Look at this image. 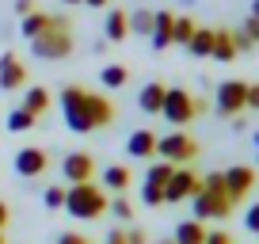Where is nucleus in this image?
Listing matches in <instances>:
<instances>
[{"label":"nucleus","mask_w":259,"mask_h":244,"mask_svg":"<svg viewBox=\"0 0 259 244\" xmlns=\"http://www.w3.org/2000/svg\"><path fill=\"white\" fill-rule=\"evenodd\" d=\"M61 114L73 134H92V130H103V126L114 122V103L107 96L80 88V84H69L61 92Z\"/></svg>","instance_id":"f257e3e1"},{"label":"nucleus","mask_w":259,"mask_h":244,"mask_svg":"<svg viewBox=\"0 0 259 244\" xmlns=\"http://www.w3.org/2000/svg\"><path fill=\"white\" fill-rule=\"evenodd\" d=\"M107 191L96 187V179H88V183H73V187L65 191V214L76 221H96L107 214Z\"/></svg>","instance_id":"f03ea898"},{"label":"nucleus","mask_w":259,"mask_h":244,"mask_svg":"<svg viewBox=\"0 0 259 244\" xmlns=\"http://www.w3.org/2000/svg\"><path fill=\"white\" fill-rule=\"evenodd\" d=\"M31 54L38 57V61H65V57L73 54V34H69V23L57 16L54 23L38 34V38H31Z\"/></svg>","instance_id":"7ed1b4c3"},{"label":"nucleus","mask_w":259,"mask_h":244,"mask_svg":"<svg viewBox=\"0 0 259 244\" xmlns=\"http://www.w3.org/2000/svg\"><path fill=\"white\" fill-rule=\"evenodd\" d=\"M156 156L176 164V168H183V164H191L194 156H198V141H194L191 134H183V130H171V134H164V138H156Z\"/></svg>","instance_id":"20e7f679"},{"label":"nucleus","mask_w":259,"mask_h":244,"mask_svg":"<svg viewBox=\"0 0 259 244\" xmlns=\"http://www.w3.org/2000/svg\"><path fill=\"white\" fill-rule=\"evenodd\" d=\"M198 111H202V103H198V99H194L187 88H168V92H164L160 114L171 122V126H176V130H179V126H187V122H191Z\"/></svg>","instance_id":"39448f33"},{"label":"nucleus","mask_w":259,"mask_h":244,"mask_svg":"<svg viewBox=\"0 0 259 244\" xmlns=\"http://www.w3.org/2000/svg\"><path fill=\"white\" fill-rule=\"evenodd\" d=\"M213 107H218L221 118H236V114L248 111V84L244 80H221L218 96H213Z\"/></svg>","instance_id":"423d86ee"},{"label":"nucleus","mask_w":259,"mask_h":244,"mask_svg":"<svg viewBox=\"0 0 259 244\" xmlns=\"http://www.w3.org/2000/svg\"><path fill=\"white\" fill-rule=\"evenodd\" d=\"M198 191H202V176L191 172V164H183V168H176L171 179L164 183V202H187V198H194Z\"/></svg>","instance_id":"0eeeda50"},{"label":"nucleus","mask_w":259,"mask_h":244,"mask_svg":"<svg viewBox=\"0 0 259 244\" xmlns=\"http://www.w3.org/2000/svg\"><path fill=\"white\" fill-rule=\"evenodd\" d=\"M191 210L198 221H221L229 218V210H233V202H229L225 195H210V191H198V195L191 198Z\"/></svg>","instance_id":"6e6552de"},{"label":"nucleus","mask_w":259,"mask_h":244,"mask_svg":"<svg viewBox=\"0 0 259 244\" xmlns=\"http://www.w3.org/2000/svg\"><path fill=\"white\" fill-rule=\"evenodd\" d=\"M61 176H65L69 187H73V183H88V179H96V156H92V153H69L61 160Z\"/></svg>","instance_id":"1a4fd4ad"},{"label":"nucleus","mask_w":259,"mask_h":244,"mask_svg":"<svg viewBox=\"0 0 259 244\" xmlns=\"http://www.w3.org/2000/svg\"><path fill=\"white\" fill-rule=\"evenodd\" d=\"M251 187H255V168H251V164H233V168L225 172V195H229V202L248 198Z\"/></svg>","instance_id":"9d476101"},{"label":"nucleus","mask_w":259,"mask_h":244,"mask_svg":"<svg viewBox=\"0 0 259 244\" xmlns=\"http://www.w3.org/2000/svg\"><path fill=\"white\" fill-rule=\"evenodd\" d=\"M46 168H50V153H46V149L27 145V149H19V153H16V172L23 179H38Z\"/></svg>","instance_id":"9b49d317"},{"label":"nucleus","mask_w":259,"mask_h":244,"mask_svg":"<svg viewBox=\"0 0 259 244\" xmlns=\"http://www.w3.org/2000/svg\"><path fill=\"white\" fill-rule=\"evenodd\" d=\"M0 88L4 92H19V88H27V69H23V61H19L16 54H0Z\"/></svg>","instance_id":"f8f14e48"},{"label":"nucleus","mask_w":259,"mask_h":244,"mask_svg":"<svg viewBox=\"0 0 259 244\" xmlns=\"http://www.w3.org/2000/svg\"><path fill=\"white\" fill-rule=\"evenodd\" d=\"M126 156H134V160H153L156 156V134L153 130H134L126 138Z\"/></svg>","instance_id":"ddd939ff"},{"label":"nucleus","mask_w":259,"mask_h":244,"mask_svg":"<svg viewBox=\"0 0 259 244\" xmlns=\"http://www.w3.org/2000/svg\"><path fill=\"white\" fill-rule=\"evenodd\" d=\"M171 23H176V16L171 12H156V19H153V34H149V46L160 54V50H168L171 46Z\"/></svg>","instance_id":"4468645a"},{"label":"nucleus","mask_w":259,"mask_h":244,"mask_svg":"<svg viewBox=\"0 0 259 244\" xmlns=\"http://www.w3.org/2000/svg\"><path fill=\"white\" fill-rule=\"evenodd\" d=\"M99 179H103L107 195H126V191H130V168H126V164H111V168H103Z\"/></svg>","instance_id":"2eb2a0df"},{"label":"nucleus","mask_w":259,"mask_h":244,"mask_svg":"<svg viewBox=\"0 0 259 244\" xmlns=\"http://www.w3.org/2000/svg\"><path fill=\"white\" fill-rule=\"evenodd\" d=\"M164 92H168V84L149 80L145 88L138 92V107H141L145 114H160V107H164Z\"/></svg>","instance_id":"dca6fc26"},{"label":"nucleus","mask_w":259,"mask_h":244,"mask_svg":"<svg viewBox=\"0 0 259 244\" xmlns=\"http://www.w3.org/2000/svg\"><path fill=\"white\" fill-rule=\"evenodd\" d=\"M126 34H130L126 8H111V12H107V23H103V38L107 42H126Z\"/></svg>","instance_id":"f3484780"},{"label":"nucleus","mask_w":259,"mask_h":244,"mask_svg":"<svg viewBox=\"0 0 259 244\" xmlns=\"http://www.w3.org/2000/svg\"><path fill=\"white\" fill-rule=\"evenodd\" d=\"M210 57H218V61H236V57H240V50H236V31H213Z\"/></svg>","instance_id":"a211bd4d"},{"label":"nucleus","mask_w":259,"mask_h":244,"mask_svg":"<svg viewBox=\"0 0 259 244\" xmlns=\"http://www.w3.org/2000/svg\"><path fill=\"white\" fill-rule=\"evenodd\" d=\"M171 240H176V244H202V240H206V225H202L198 218L179 221L176 233H171Z\"/></svg>","instance_id":"6ab92c4d"},{"label":"nucleus","mask_w":259,"mask_h":244,"mask_svg":"<svg viewBox=\"0 0 259 244\" xmlns=\"http://www.w3.org/2000/svg\"><path fill=\"white\" fill-rule=\"evenodd\" d=\"M50 103H54V96H50L42 84H34V88H27V96H23V111H31L34 118H42V114L50 111Z\"/></svg>","instance_id":"aec40b11"},{"label":"nucleus","mask_w":259,"mask_h":244,"mask_svg":"<svg viewBox=\"0 0 259 244\" xmlns=\"http://www.w3.org/2000/svg\"><path fill=\"white\" fill-rule=\"evenodd\" d=\"M57 16H46V12H31V16H23V23H19V31H23V38L31 42V38H38L42 31H46L50 23H54Z\"/></svg>","instance_id":"412c9836"},{"label":"nucleus","mask_w":259,"mask_h":244,"mask_svg":"<svg viewBox=\"0 0 259 244\" xmlns=\"http://www.w3.org/2000/svg\"><path fill=\"white\" fill-rule=\"evenodd\" d=\"M99 84H103V88H126L130 84V69L126 65H118V61H114V65H103L99 69Z\"/></svg>","instance_id":"4be33fe9"},{"label":"nucleus","mask_w":259,"mask_h":244,"mask_svg":"<svg viewBox=\"0 0 259 244\" xmlns=\"http://www.w3.org/2000/svg\"><path fill=\"white\" fill-rule=\"evenodd\" d=\"M210 50H213V31H210V27H198L194 38L187 42V54H191V57H210Z\"/></svg>","instance_id":"5701e85b"},{"label":"nucleus","mask_w":259,"mask_h":244,"mask_svg":"<svg viewBox=\"0 0 259 244\" xmlns=\"http://www.w3.org/2000/svg\"><path fill=\"white\" fill-rule=\"evenodd\" d=\"M153 19H156L153 8H138L134 16H130V34H141V38H149V34H153Z\"/></svg>","instance_id":"b1692460"},{"label":"nucleus","mask_w":259,"mask_h":244,"mask_svg":"<svg viewBox=\"0 0 259 244\" xmlns=\"http://www.w3.org/2000/svg\"><path fill=\"white\" fill-rule=\"evenodd\" d=\"M34 114L31 111H23V107H16V111L8 114V118H4V126H8V134H27V130H34Z\"/></svg>","instance_id":"393cba45"},{"label":"nucleus","mask_w":259,"mask_h":244,"mask_svg":"<svg viewBox=\"0 0 259 244\" xmlns=\"http://www.w3.org/2000/svg\"><path fill=\"white\" fill-rule=\"evenodd\" d=\"M194 31H198V23H194L191 16H176V23H171V42L187 46V42L194 38Z\"/></svg>","instance_id":"a878e982"},{"label":"nucleus","mask_w":259,"mask_h":244,"mask_svg":"<svg viewBox=\"0 0 259 244\" xmlns=\"http://www.w3.org/2000/svg\"><path fill=\"white\" fill-rule=\"evenodd\" d=\"M171 172H176V164H168V160H156V164H149V172H145V183H153V187H164L171 179Z\"/></svg>","instance_id":"bb28decb"},{"label":"nucleus","mask_w":259,"mask_h":244,"mask_svg":"<svg viewBox=\"0 0 259 244\" xmlns=\"http://www.w3.org/2000/svg\"><path fill=\"white\" fill-rule=\"evenodd\" d=\"M107 210H111L118 221H134V202H130L126 195H114L111 202H107Z\"/></svg>","instance_id":"cd10ccee"},{"label":"nucleus","mask_w":259,"mask_h":244,"mask_svg":"<svg viewBox=\"0 0 259 244\" xmlns=\"http://www.w3.org/2000/svg\"><path fill=\"white\" fill-rule=\"evenodd\" d=\"M202 191H210V195H225V172H210V176H202Z\"/></svg>","instance_id":"c85d7f7f"},{"label":"nucleus","mask_w":259,"mask_h":244,"mask_svg":"<svg viewBox=\"0 0 259 244\" xmlns=\"http://www.w3.org/2000/svg\"><path fill=\"white\" fill-rule=\"evenodd\" d=\"M42 202H46V210H65V187H46Z\"/></svg>","instance_id":"c756f323"},{"label":"nucleus","mask_w":259,"mask_h":244,"mask_svg":"<svg viewBox=\"0 0 259 244\" xmlns=\"http://www.w3.org/2000/svg\"><path fill=\"white\" fill-rule=\"evenodd\" d=\"M141 202H145V206H164V187L141 183Z\"/></svg>","instance_id":"7c9ffc66"},{"label":"nucleus","mask_w":259,"mask_h":244,"mask_svg":"<svg viewBox=\"0 0 259 244\" xmlns=\"http://www.w3.org/2000/svg\"><path fill=\"white\" fill-rule=\"evenodd\" d=\"M244 229H248V233H259V202L248 206V214H244Z\"/></svg>","instance_id":"2f4dec72"},{"label":"nucleus","mask_w":259,"mask_h":244,"mask_svg":"<svg viewBox=\"0 0 259 244\" xmlns=\"http://www.w3.org/2000/svg\"><path fill=\"white\" fill-rule=\"evenodd\" d=\"M202 244H233V236H229V233H221V229H213V233L206 229V240H202Z\"/></svg>","instance_id":"473e14b6"},{"label":"nucleus","mask_w":259,"mask_h":244,"mask_svg":"<svg viewBox=\"0 0 259 244\" xmlns=\"http://www.w3.org/2000/svg\"><path fill=\"white\" fill-rule=\"evenodd\" d=\"M126 244H149L145 229H130V233H126Z\"/></svg>","instance_id":"72a5a7b5"},{"label":"nucleus","mask_w":259,"mask_h":244,"mask_svg":"<svg viewBox=\"0 0 259 244\" xmlns=\"http://www.w3.org/2000/svg\"><path fill=\"white\" fill-rule=\"evenodd\" d=\"M248 111H259V84H248Z\"/></svg>","instance_id":"f704fd0d"},{"label":"nucleus","mask_w":259,"mask_h":244,"mask_svg":"<svg viewBox=\"0 0 259 244\" xmlns=\"http://www.w3.org/2000/svg\"><path fill=\"white\" fill-rule=\"evenodd\" d=\"M16 12L19 16H31V12H38V4L34 0H16Z\"/></svg>","instance_id":"c9c22d12"},{"label":"nucleus","mask_w":259,"mask_h":244,"mask_svg":"<svg viewBox=\"0 0 259 244\" xmlns=\"http://www.w3.org/2000/svg\"><path fill=\"white\" fill-rule=\"evenodd\" d=\"M103 244H126V229H111Z\"/></svg>","instance_id":"e433bc0d"},{"label":"nucleus","mask_w":259,"mask_h":244,"mask_svg":"<svg viewBox=\"0 0 259 244\" xmlns=\"http://www.w3.org/2000/svg\"><path fill=\"white\" fill-rule=\"evenodd\" d=\"M57 244H88V240H84L80 233H61V236H57Z\"/></svg>","instance_id":"4c0bfd02"},{"label":"nucleus","mask_w":259,"mask_h":244,"mask_svg":"<svg viewBox=\"0 0 259 244\" xmlns=\"http://www.w3.org/2000/svg\"><path fill=\"white\" fill-rule=\"evenodd\" d=\"M8 221H12V210H8V202H0V233L8 229Z\"/></svg>","instance_id":"58836bf2"},{"label":"nucleus","mask_w":259,"mask_h":244,"mask_svg":"<svg viewBox=\"0 0 259 244\" xmlns=\"http://www.w3.org/2000/svg\"><path fill=\"white\" fill-rule=\"evenodd\" d=\"M84 4H88V8H107L111 0H84Z\"/></svg>","instance_id":"ea45409f"},{"label":"nucleus","mask_w":259,"mask_h":244,"mask_svg":"<svg viewBox=\"0 0 259 244\" xmlns=\"http://www.w3.org/2000/svg\"><path fill=\"white\" fill-rule=\"evenodd\" d=\"M248 16H255V19H259V0H251V12H248Z\"/></svg>","instance_id":"a19ab883"},{"label":"nucleus","mask_w":259,"mask_h":244,"mask_svg":"<svg viewBox=\"0 0 259 244\" xmlns=\"http://www.w3.org/2000/svg\"><path fill=\"white\" fill-rule=\"evenodd\" d=\"M251 145H255V149H259V130H255V134H251Z\"/></svg>","instance_id":"79ce46f5"},{"label":"nucleus","mask_w":259,"mask_h":244,"mask_svg":"<svg viewBox=\"0 0 259 244\" xmlns=\"http://www.w3.org/2000/svg\"><path fill=\"white\" fill-rule=\"evenodd\" d=\"M61 4H84V0H61Z\"/></svg>","instance_id":"37998d69"},{"label":"nucleus","mask_w":259,"mask_h":244,"mask_svg":"<svg viewBox=\"0 0 259 244\" xmlns=\"http://www.w3.org/2000/svg\"><path fill=\"white\" fill-rule=\"evenodd\" d=\"M156 244H176V240H171V236H168V240H156Z\"/></svg>","instance_id":"c03bdc74"},{"label":"nucleus","mask_w":259,"mask_h":244,"mask_svg":"<svg viewBox=\"0 0 259 244\" xmlns=\"http://www.w3.org/2000/svg\"><path fill=\"white\" fill-rule=\"evenodd\" d=\"M0 244H4V233H0Z\"/></svg>","instance_id":"a18cd8bd"},{"label":"nucleus","mask_w":259,"mask_h":244,"mask_svg":"<svg viewBox=\"0 0 259 244\" xmlns=\"http://www.w3.org/2000/svg\"><path fill=\"white\" fill-rule=\"evenodd\" d=\"M255 164H259V153H255Z\"/></svg>","instance_id":"49530a36"}]
</instances>
